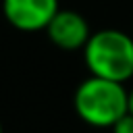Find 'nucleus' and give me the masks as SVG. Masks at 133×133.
<instances>
[{
	"label": "nucleus",
	"mask_w": 133,
	"mask_h": 133,
	"mask_svg": "<svg viewBox=\"0 0 133 133\" xmlns=\"http://www.w3.org/2000/svg\"><path fill=\"white\" fill-rule=\"evenodd\" d=\"M83 62L89 75L125 83L133 77V37L112 27L94 31L83 48Z\"/></svg>",
	"instance_id": "nucleus-2"
},
{
	"label": "nucleus",
	"mask_w": 133,
	"mask_h": 133,
	"mask_svg": "<svg viewBox=\"0 0 133 133\" xmlns=\"http://www.w3.org/2000/svg\"><path fill=\"white\" fill-rule=\"evenodd\" d=\"M46 35L56 48L73 52V50L85 48L87 39L91 37V29H89L87 19L81 12L60 8L50 21V25L46 27Z\"/></svg>",
	"instance_id": "nucleus-4"
},
{
	"label": "nucleus",
	"mask_w": 133,
	"mask_h": 133,
	"mask_svg": "<svg viewBox=\"0 0 133 133\" xmlns=\"http://www.w3.org/2000/svg\"><path fill=\"white\" fill-rule=\"evenodd\" d=\"M129 112L133 114V87L129 89Z\"/></svg>",
	"instance_id": "nucleus-6"
},
{
	"label": "nucleus",
	"mask_w": 133,
	"mask_h": 133,
	"mask_svg": "<svg viewBox=\"0 0 133 133\" xmlns=\"http://www.w3.org/2000/svg\"><path fill=\"white\" fill-rule=\"evenodd\" d=\"M112 133H133V114L127 112L123 118H118L112 127Z\"/></svg>",
	"instance_id": "nucleus-5"
},
{
	"label": "nucleus",
	"mask_w": 133,
	"mask_h": 133,
	"mask_svg": "<svg viewBox=\"0 0 133 133\" xmlns=\"http://www.w3.org/2000/svg\"><path fill=\"white\" fill-rule=\"evenodd\" d=\"M60 10L58 0H2L4 19L19 31H46Z\"/></svg>",
	"instance_id": "nucleus-3"
},
{
	"label": "nucleus",
	"mask_w": 133,
	"mask_h": 133,
	"mask_svg": "<svg viewBox=\"0 0 133 133\" xmlns=\"http://www.w3.org/2000/svg\"><path fill=\"white\" fill-rule=\"evenodd\" d=\"M0 133H2V123H0Z\"/></svg>",
	"instance_id": "nucleus-7"
},
{
	"label": "nucleus",
	"mask_w": 133,
	"mask_h": 133,
	"mask_svg": "<svg viewBox=\"0 0 133 133\" xmlns=\"http://www.w3.org/2000/svg\"><path fill=\"white\" fill-rule=\"evenodd\" d=\"M73 108L89 127L106 129L129 112V91L125 89V83L89 75L77 85Z\"/></svg>",
	"instance_id": "nucleus-1"
}]
</instances>
